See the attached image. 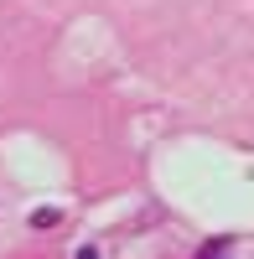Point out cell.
<instances>
[{"instance_id":"cell-1","label":"cell","mask_w":254,"mask_h":259,"mask_svg":"<svg viewBox=\"0 0 254 259\" xmlns=\"http://www.w3.org/2000/svg\"><path fill=\"white\" fill-rule=\"evenodd\" d=\"M197 259H228V239H207L197 249Z\"/></svg>"}]
</instances>
